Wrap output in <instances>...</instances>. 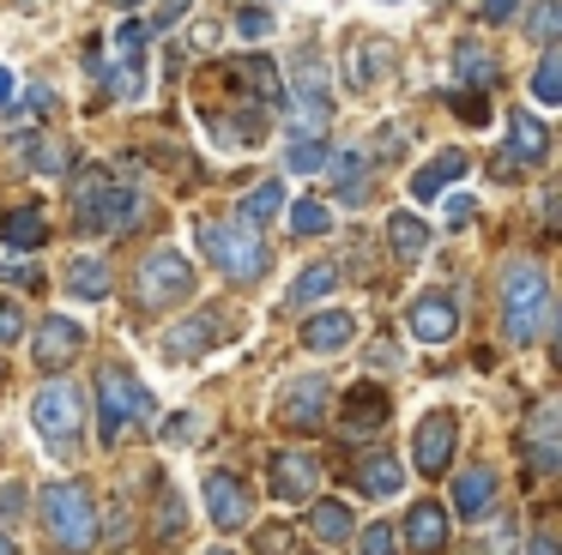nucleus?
Instances as JSON below:
<instances>
[{
  "mask_svg": "<svg viewBox=\"0 0 562 555\" xmlns=\"http://www.w3.org/2000/svg\"><path fill=\"white\" fill-rule=\"evenodd\" d=\"M146 217V200H139L134 175H110V169H79L74 181V224L86 236H127V229Z\"/></svg>",
  "mask_w": 562,
  "mask_h": 555,
  "instance_id": "f257e3e1",
  "label": "nucleus"
},
{
  "mask_svg": "<svg viewBox=\"0 0 562 555\" xmlns=\"http://www.w3.org/2000/svg\"><path fill=\"white\" fill-rule=\"evenodd\" d=\"M550 326V278L532 260H508L502 265V332L514 344H538Z\"/></svg>",
  "mask_w": 562,
  "mask_h": 555,
  "instance_id": "f03ea898",
  "label": "nucleus"
},
{
  "mask_svg": "<svg viewBox=\"0 0 562 555\" xmlns=\"http://www.w3.org/2000/svg\"><path fill=\"white\" fill-rule=\"evenodd\" d=\"M43 525H49L55 550L61 555H91L98 550V501H91L86 483L61 477V483H43Z\"/></svg>",
  "mask_w": 562,
  "mask_h": 555,
  "instance_id": "7ed1b4c3",
  "label": "nucleus"
},
{
  "mask_svg": "<svg viewBox=\"0 0 562 555\" xmlns=\"http://www.w3.org/2000/svg\"><path fill=\"white\" fill-rule=\"evenodd\" d=\"M200 248H206V260L218 265L224 278H236V284H255V278L267 272V241H260V229L243 224V217H200Z\"/></svg>",
  "mask_w": 562,
  "mask_h": 555,
  "instance_id": "20e7f679",
  "label": "nucleus"
},
{
  "mask_svg": "<svg viewBox=\"0 0 562 555\" xmlns=\"http://www.w3.org/2000/svg\"><path fill=\"white\" fill-rule=\"evenodd\" d=\"M98 410H103V446L122 441L127 422H134V429H151V422H158L151 393L122 369V362H103V369H98Z\"/></svg>",
  "mask_w": 562,
  "mask_h": 555,
  "instance_id": "39448f33",
  "label": "nucleus"
},
{
  "mask_svg": "<svg viewBox=\"0 0 562 555\" xmlns=\"http://www.w3.org/2000/svg\"><path fill=\"white\" fill-rule=\"evenodd\" d=\"M31 422H37V434L55 446V453H74L79 434H86V393H79L74 381L37 386V398H31Z\"/></svg>",
  "mask_w": 562,
  "mask_h": 555,
  "instance_id": "423d86ee",
  "label": "nucleus"
},
{
  "mask_svg": "<svg viewBox=\"0 0 562 555\" xmlns=\"http://www.w3.org/2000/svg\"><path fill=\"white\" fill-rule=\"evenodd\" d=\"M134 296H139V308H151V314L188 302L194 296V265H188V253L182 248H151L134 272Z\"/></svg>",
  "mask_w": 562,
  "mask_h": 555,
  "instance_id": "0eeeda50",
  "label": "nucleus"
},
{
  "mask_svg": "<svg viewBox=\"0 0 562 555\" xmlns=\"http://www.w3.org/2000/svg\"><path fill=\"white\" fill-rule=\"evenodd\" d=\"M284 109H291V133H321V127H327V115H333V84H327V60H315V48L296 60Z\"/></svg>",
  "mask_w": 562,
  "mask_h": 555,
  "instance_id": "6e6552de",
  "label": "nucleus"
},
{
  "mask_svg": "<svg viewBox=\"0 0 562 555\" xmlns=\"http://www.w3.org/2000/svg\"><path fill=\"white\" fill-rule=\"evenodd\" d=\"M453 446H460V417H453L448 405H436L429 417H417V429H412V458H417V471H424V477H441V471H448Z\"/></svg>",
  "mask_w": 562,
  "mask_h": 555,
  "instance_id": "1a4fd4ad",
  "label": "nucleus"
},
{
  "mask_svg": "<svg viewBox=\"0 0 562 555\" xmlns=\"http://www.w3.org/2000/svg\"><path fill=\"white\" fill-rule=\"evenodd\" d=\"M327 405H333V393H327V381L321 374H303V381H291L279 393V422L291 434H321V422H327Z\"/></svg>",
  "mask_w": 562,
  "mask_h": 555,
  "instance_id": "9d476101",
  "label": "nucleus"
},
{
  "mask_svg": "<svg viewBox=\"0 0 562 555\" xmlns=\"http://www.w3.org/2000/svg\"><path fill=\"white\" fill-rule=\"evenodd\" d=\"M79 350H86V326H79L74 314H43L37 338H31V362H37V369H49V374H61Z\"/></svg>",
  "mask_w": 562,
  "mask_h": 555,
  "instance_id": "9b49d317",
  "label": "nucleus"
},
{
  "mask_svg": "<svg viewBox=\"0 0 562 555\" xmlns=\"http://www.w3.org/2000/svg\"><path fill=\"white\" fill-rule=\"evenodd\" d=\"M405 332H412L417 344H448V338L460 332V302H453L448 290H424V296H412V308H405Z\"/></svg>",
  "mask_w": 562,
  "mask_h": 555,
  "instance_id": "f8f14e48",
  "label": "nucleus"
},
{
  "mask_svg": "<svg viewBox=\"0 0 562 555\" xmlns=\"http://www.w3.org/2000/svg\"><path fill=\"white\" fill-rule=\"evenodd\" d=\"M206 513L218 531H243L248 519H255V495H248V483L236 477V471H206Z\"/></svg>",
  "mask_w": 562,
  "mask_h": 555,
  "instance_id": "ddd939ff",
  "label": "nucleus"
},
{
  "mask_svg": "<svg viewBox=\"0 0 562 555\" xmlns=\"http://www.w3.org/2000/svg\"><path fill=\"white\" fill-rule=\"evenodd\" d=\"M224 308H200V314H182V320L164 332V356H170V369L176 362H200L212 344H218V332H231V326L218 320Z\"/></svg>",
  "mask_w": 562,
  "mask_h": 555,
  "instance_id": "4468645a",
  "label": "nucleus"
},
{
  "mask_svg": "<svg viewBox=\"0 0 562 555\" xmlns=\"http://www.w3.org/2000/svg\"><path fill=\"white\" fill-rule=\"evenodd\" d=\"M400 67V48H393V36H351L345 43V72H351L357 91H375L387 72Z\"/></svg>",
  "mask_w": 562,
  "mask_h": 555,
  "instance_id": "2eb2a0df",
  "label": "nucleus"
},
{
  "mask_svg": "<svg viewBox=\"0 0 562 555\" xmlns=\"http://www.w3.org/2000/svg\"><path fill=\"white\" fill-rule=\"evenodd\" d=\"M267 483L279 501H315L321 489V458L315 453H272L267 458Z\"/></svg>",
  "mask_w": 562,
  "mask_h": 555,
  "instance_id": "dca6fc26",
  "label": "nucleus"
},
{
  "mask_svg": "<svg viewBox=\"0 0 562 555\" xmlns=\"http://www.w3.org/2000/svg\"><path fill=\"white\" fill-rule=\"evenodd\" d=\"M520 446H526V465L532 471H557L562 465V410L538 405L532 417L520 422Z\"/></svg>",
  "mask_w": 562,
  "mask_h": 555,
  "instance_id": "f3484780",
  "label": "nucleus"
},
{
  "mask_svg": "<svg viewBox=\"0 0 562 555\" xmlns=\"http://www.w3.org/2000/svg\"><path fill=\"white\" fill-rule=\"evenodd\" d=\"M206 133L224 145V151H243V145H260L267 139V103H255V97H243L236 109H224V115L206 121Z\"/></svg>",
  "mask_w": 562,
  "mask_h": 555,
  "instance_id": "a211bd4d",
  "label": "nucleus"
},
{
  "mask_svg": "<svg viewBox=\"0 0 562 555\" xmlns=\"http://www.w3.org/2000/svg\"><path fill=\"white\" fill-rule=\"evenodd\" d=\"M508 157L520 169H538L550 157V127L532 115V109H514L508 115Z\"/></svg>",
  "mask_w": 562,
  "mask_h": 555,
  "instance_id": "6ab92c4d",
  "label": "nucleus"
},
{
  "mask_svg": "<svg viewBox=\"0 0 562 555\" xmlns=\"http://www.w3.org/2000/svg\"><path fill=\"white\" fill-rule=\"evenodd\" d=\"M405 550L412 555H441L448 550V513H441L436 501H417L412 513H405Z\"/></svg>",
  "mask_w": 562,
  "mask_h": 555,
  "instance_id": "aec40b11",
  "label": "nucleus"
},
{
  "mask_svg": "<svg viewBox=\"0 0 562 555\" xmlns=\"http://www.w3.org/2000/svg\"><path fill=\"white\" fill-rule=\"evenodd\" d=\"M103 91L115 103H139L146 97V48H115V60L103 67Z\"/></svg>",
  "mask_w": 562,
  "mask_h": 555,
  "instance_id": "412c9836",
  "label": "nucleus"
},
{
  "mask_svg": "<svg viewBox=\"0 0 562 555\" xmlns=\"http://www.w3.org/2000/svg\"><path fill=\"white\" fill-rule=\"evenodd\" d=\"M357 338V314H345V308H321V314H308L303 320V350H345Z\"/></svg>",
  "mask_w": 562,
  "mask_h": 555,
  "instance_id": "4be33fe9",
  "label": "nucleus"
},
{
  "mask_svg": "<svg viewBox=\"0 0 562 555\" xmlns=\"http://www.w3.org/2000/svg\"><path fill=\"white\" fill-rule=\"evenodd\" d=\"M453 507H460L465 519H484L490 507H496V471H490V465H465L460 477H453Z\"/></svg>",
  "mask_w": 562,
  "mask_h": 555,
  "instance_id": "5701e85b",
  "label": "nucleus"
},
{
  "mask_svg": "<svg viewBox=\"0 0 562 555\" xmlns=\"http://www.w3.org/2000/svg\"><path fill=\"white\" fill-rule=\"evenodd\" d=\"M387 393H381V386H351V398H345V422H339V429L345 434H369V429H381V422H387Z\"/></svg>",
  "mask_w": 562,
  "mask_h": 555,
  "instance_id": "b1692460",
  "label": "nucleus"
},
{
  "mask_svg": "<svg viewBox=\"0 0 562 555\" xmlns=\"http://www.w3.org/2000/svg\"><path fill=\"white\" fill-rule=\"evenodd\" d=\"M465 169H472V163H465V151H436V157H429V163L412 175V200H417V205L436 200V193H441V188H453V181H460Z\"/></svg>",
  "mask_w": 562,
  "mask_h": 555,
  "instance_id": "393cba45",
  "label": "nucleus"
},
{
  "mask_svg": "<svg viewBox=\"0 0 562 555\" xmlns=\"http://www.w3.org/2000/svg\"><path fill=\"white\" fill-rule=\"evenodd\" d=\"M67 290H74L79 302H103L115 290V278H110V260H98V253H79L74 265H67Z\"/></svg>",
  "mask_w": 562,
  "mask_h": 555,
  "instance_id": "a878e982",
  "label": "nucleus"
},
{
  "mask_svg": "<svg viewBox=\"0 0 562 555\" xmlns=\"http://www.w3.org/2000/svg\"><path fill=\"white\" fill-rule=\"evenodd\" d=\"M357 489L375 495V501H387V495L405 489V465H400V458H387V453H369L363 465H357Z\"/></svg>",
  "mask_w": 562,
  "mask_h": 555,
  "instance_id": "bb28decb",
  "label": "nucleus"
},
{
  "mask_svg": "<svg viewBox=\"0 0 562 555\" xmlns=\"http://www.w3.org/2000/svg\"><path fill=\"white\" fill-rule=\"evenodd\" d=\"M321 169H327V181H333V188H339L351 205L369 193V181H363V151H351V145H345V151H327V157H321Z\"/></svg>",
  "mask_w": 562,
  "mask_h": 555,
  "instance_id": "cd10ccee",
  "label": "nucleus"
},
{
  "mask_svg": "<svg viewBox=\"0 0 562 555\" xmlns=\"http://www.w3.org/2000/svg\"><path fill=\"white\" fill-rule=\"evenodd\" d=\"M284 205H291V200H284V188H279V181L267 175V181H260V188H248V193H243V205H236V217L260 229V224H272V217H279Z\"/></svg>",
  "mask_w": 562,
  "mask_h": 555,
  "instance_id": "c85d7f7f",
  "label": "nucleus"
},
{
  "mask_svg": "<svg viewBox=\"0 0 562 555\" xmlns=\"http://www.w3.org/2000/svg\"><path fill=\"white\" fill-rule=\"evenodd\" d=\"M25 163L37 169V175H61V169H74V145H67L61 133H37V139L25 145Z\"/></svg>",
  "mask_w": 562,
  "mask_h": 555,
  "instance_id": "c756f323",
  "label": "nucleus"
},
{
  "mask_svg": "<svg viewBox=\"0 0 562 555\" xmlns=\"http://www.w3.org/2000/svg\"><path fill=\"white\" fill-rule=\"evenodd\" d=\"M387 241H393V253H400V260H417V253L429 248V224L417 212H393L387 217Z\"/></svg>",
  "mask_w": 562,
  "mask_h": 555,
  "instance_id": "7c9ffc66",
  "label": "nucleus"
},
{
  "mask_svg": "<svg viewBox=\"0 0 562 555\" xmlns=\"http://www.w3.org/2000/svg\"><path fill=\"white\" fill-rule=\"evenodd\" d=\"M333 290H339V265H303V278L291 284V308H308V302H327Z\"/></svg>",
  "mask_w": 562,
  "mask_h": 555,
  "instance_id": "2f4dec72",
  "label": "nucleus"
},
{
  "mask_svg": "<svg viewBox=\"0 0 562 555\" xmlns=\"http://www.w3.org/2000/svg\"><path fill=\"white\" fill-rule=\"evenodd\" d=\"M43 241H49V224H43L37 205H25V212L7 217V248H13V253H37Z\"/></svg>",
  "mask_w": 562,
  "mask_h": 555,
  "instance_id": "473e14b6",
  "label": "nucleus"
},
{
  "mask_svg": "<svg viewBox=\"0 0 562 555\" xmlns=\"http://www.w3.org/2000/svg\"><path fill=\"white\" fill-rule=\"evenodd\" d=\"M308 531H315V537L321 543H345V537H351V507H345V501H315V507H308Z\"/></svg>",
  "mask_w": 562,
  "mask_h": 555,
  "instance_id": "72a5a7b5",
  "label": "nucleus"
},
{
  "mask_svg": "<svg viewBox=\"0 0 562 555\" xmlns=\"http://www.w3.org/2000/svg\"><path fill=\"white\" fill-rule=\"evenodd\" d=\"M453 67H460V79L472 84V91L496 84V55H490L484 43H460V48H453Z\"/></svg>",
  "mask_w": 562,
  "mask_h": 555,
  "instance_id": "f704fd0d",
  "label": "nucleus"
},
{
  "mask_svg": "<svg viewBox=\"0 0 562 555\" xmlns=\"http://www.w3.org/2000/svg\"><path fill=\"white\" fill-rule=\"evenodd\" d=\"M532 97L538 103H562V48L557 43H544V55H538V67H532Z\"/></svg>",
  "mask_w": 562,
  "mask_h": 555,
  "instance_id": "c9c22d12",
  "label": "nucleus"
},
{
  "mask_svg": "<svg viewBox=\"0 0 562 555\" xmlns=\"http://www.w3.org/2000/svg\"><path fill=\"white\" fill-rule=\"evenodd\" d=\"M526 36H532L538 48L557 43L562 36V0H532V12H526Z\"/></svg>",
  "mask_w": 562,
  "mask_h": 555,
  "instance_id": "e433bc0d",
  "label": "nucleus"
},
{
  "mask_svg": "<svg viewBox=\"0 0 562 555\" xmlns=\"http://www.w3.org/2000/svg\"><path fill=\"white\" fill-rule=\"evenodd\" d=\"M182 525H188V513H182V495H176V489H164V495H158V531H151V543H170V537H182Z\"/></svg>",
  "mask_w": 562,
  "mask_h": 555,
  "instance_id": "4c0bfd02",
  "label": "nucleus"
},
{
  "mask_svg": "<svg viewBox=\"0 0 562 555\" xmlns=\"http://www.w3.org/2000/svg\"><path fill=\"white\" fill-rule=\"evenodd\" d=\"M291 229H296V236H327V229H333V212H327L321 200H296V205H291Z\"/></svg>",
  "mask_w": 562,
  "mask_h": 555,
  "instance_id": "58836bf2",
  "label": "nucleus"
},
{
  "mask_svg": "<svg viewBox=\"0 0 562 555\" xmlns=\"http://www.w3.org/2000/svg\"><path fill=\"white\" fill-rule=\"evenodd\" d=\"M321 157H327L321 133H296V139L284 145V163H291V169H321Z\"/></svg>",
  "mask_w": 562,
  "mask_h": 555,
  "instance_id": "ea45409f",
  "label": "nucleus"
},
{
  "mask_svg": "<svg viewBox=\"0 0 562 555\" xmlns=\"http://www.w3.org/2000/svg\"><path fill=\"white\" fill-rule=\"evenodd\" d=\"M231 24H236V36H243V43H267V36H272V12L267 7H243Z\"/></svg>",
  "mask_w": 562,
  "mask_h": 555,
  "instance_id": "a19ab883",
  "label": "nucleus"
},
{
  "mask_svg": "<svg viewBox=\"0 0 562 555\" xmlns=\"http://www.w3.org/2000/svg\"><path fill=\"white\" fill-rule=\"evenodd\" d=\"M448 103H453V115H460L465 127H484V121H490V103H484V91H453Z\"/></svg>",
  "mask_w": 562,
  "mask_h": 555,
  "instance_id": "79ce46f5",
  "label": "nucleus"
},
{
  "mask_svg": "<svg viewBox=\"0 0 562 555\" xmlns=\"http://www.w3.org/2000/svg\"><path fill=\"white\" fill-rule=\"evenodd\" d=\"M357 550H363V555H400V531L375 519V525H369L363 537H357Z\"/></svg>",
  "mask_w": 562,
  "mask_h": 555,
  "instance_id": "37998d69",
  "label": "nucleus"
},
{
  "mask_svg": "<svg viewBox=\"0 0 562 555\" xmlns=\"http://www.w3.org/2000/svg\"><path fill=\"white\" fill-rule=\"evenodd\" d=\"M151 43V24L146 19H122L115 24V48H146Z\"/></svg>",
  "mask_w": 562,
  "mask_h": 555,
  "instance_id": "c03bdc74",
  "label": "nucleus"
},
{
  "mask_svg": "<svg viewBox=\"0 0 562 555\" xmlns=\"http://www.w3.org/2000/svg\"><path fill=\"white\" fill-rule=\"evenodd\" d=\"M255 555H291V525H267L255 537Z\"/></svg>",
  "mask_w": 562,
  "mask_h": 555,
  "instance_id": "a18cd8bd",
  "label": "nucleus"
},
{
  "mask_svg": "<svg viewBox=\"0 0 562 555\" xmlns=\"http://www.w3.org/2000/svg\"><path fill=\"white\" fill-rule=\"evenodd\" d=\"M19 332H25V314H19L13 296H0V344H13Z\"/></svg>",
  "mask_w": 562,
  "mask_h": 555,
  "instance_id": "49530a36",
  "label": "nucleus"
},
{
  "mask_svg": "<svg viewBox=\"0 0 562 555\" xmlns=\"http://www.w3.org/2000/svg\"><path fill=\"white\" fill-rule=\"evenodd\" d=\"M49 109H55V91H49V84H31V91H25V103H19V121L49 115Z\"/></svg>",
  "mask_w": 562,
  "mask_h": 555,
  "instance_id": "de8ad7c7",
  "label": "nucleus"
},
{
  "mask_svg": "<svg viewBox=\"0 0 562 555\" xmlns=\"http://www.w3.org/2000/svg\"><path fill=\"white\" fill-rule=\"evenodd\" d=\"M188 7H194V0H164V7H158V19H146V24H151V36H158V31H176Z\"/></svg>",
  "mask_w": 562,
  "mask_h": 555,
  "instance_id": "09e8293b",
  "label": "nucleus"
},
{
  "mask_svg": "<svg viewBox=\"0 0 562 555\" xmlns=\"http://www.w3.org/2000/svg\"><path fill=\"white\" fill-rule=\"evenodd\" d=\"M0 278H7V284H19V290H37L43 284V272H37V265H25V260H7V265H0Z\"/></svg>",
  "mask_w": 562,
  "mask_h": 555,
  "instance_id": "8fccbe9b",
  "label": "nucleus"
},
{
  "mask_svg": "<svg viewBox=\"0 0 562 555\" xmlns=\"http://www.w3.org/2000/svg\"><path fill=\"white\" fill-rule=\"evenodd\" d=\"M25 513V483H0V519Z\"/></svg>",
  "mask_w": 562,
  "mask_h": 555,
  "instance_id": "3c124183",
  "label": "nucleus"
},
{
  "mask_svg": "<svg viewBox=\"0 0 562 555\" xmlns=\"http://www.w3.org/2000/svg\"><path fill=\"white\" fill-rule=\"evenodd\" d=\"M477 217V205H472V193H460V200H448V229H465Z\"/></svg>",
  "mask_w": 562,
  "mask_h": 555,
  "instance_id": "603ef678",
  "label": "nucleus"
},
{
  "mask_svg": "<svg viewBox=\"0 0 562 555\" xmlns=\"http://www.w3.org/2000/svg\"><path fill=\"white\" fill-rule=\"evenodd\" d=\"M514 7H520V0H484V7H477V19H484V24H508Z\"/></svg>",
  "mask_w": 562,
  "mask_h": 555,
  "instance_id": "864d4df0",
  "label": "nucleus"
},
{
  "mask_svg": "<svg viewBox=\"0 0 562 555\" xmlns=\"http://www.w3.org/2000/svg\"><path fill=\"white\" fill-rule=\"evenodd\" d=\"M490 175H496V181H508V175H520V163H514V157H508V145H502V151H496V157H490Z\"/></svg>",
  "mask_w": 562,
  "mask_h": 555,
  "instance_id": "5fc2aeb1",
  "label": "nucleus"
},
{
  "mask_svg": "<svg viewBox=\"0 0 562 555\" xmlns=\"http://www.w3.org/2000/svg\"><path fill=\"white\" fill-rule=\"evenodd\" d=\"M526 555H557V537H544V531H538V537L526 543Z\"/></svg>",
  "mask_w": 562,
  "mask_h": 555,
  "instance_id": "6e6d98bb",
  "label": "nucleus"
},
{
  "mask_svg": "<svg viewBox=\"0 0 562 555\" xmlns=\"http://www.w3.org/2000/svg\"><path fill=\"white\" fill-rule=\"evenodd\" d=\"M7 103H13V72L0 67V109H7Z\"/></svg>",
  "mask_w": 562,
  "mask_h": 555,
  "instance_id": "4d7b16f0",
  "label": "nucleus"
},
{
  "mask_svg": "<svg viewBox=\"0 0 562 555\" xmlns=\"http://www.w3.org/2000/svg\"><path fill=\"white\" fill-rule=\"evenodd\" d=\"M0 555H19V550H13V537H7V531H0Z\"/></svg>",
  "mask_w": 562,
  "mask_h": 555,
  "instance_id": "13d9d810",
  "label": "nucleus"
},
{
  "mask_svg": "<svg viewBox=\"0 0 562 555\" xmlns=\"http://www.w3.org/2000/svg\"><path fill=\"white\" fill-rule=\"evenodd\" d=\"M110 7H139V0H110Z\"/></svg>",
  "mask_w": 562,
  "mask_h": 555,
  "instance_id": "bf43d9fd",
  "label": "nucleus"
},
{
  "mask_svg": "<svg viewBox=\"0 0 562 555\" xmlns=\"http://www.w3.org/2000/svg\"><path fill=\"white\" fill-rule=\"evenodd\" d=\"M212 555H231V550H212Z\"/></svg>",
  "mask_w": 562,
  "mask_h": 555,
  "instance_id": "052dcab7",
  "label": "nucleus"
}]
</instances>
